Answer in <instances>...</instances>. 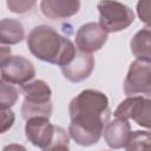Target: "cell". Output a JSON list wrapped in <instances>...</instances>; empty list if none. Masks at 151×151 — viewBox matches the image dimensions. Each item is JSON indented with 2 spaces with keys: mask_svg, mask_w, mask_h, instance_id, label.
<instances>
[{
  "mask_svg": "<svg viewBox=\"0 0 151 151\" xmlns=\"http://www.w3.org/2000/svg\"><path fill=\"white\" fill-rule=\"evenodd\" d=\"M2 151H27L25 146L20 145V144H15V143H12V144H8L6 145Z\"/></svg>",
  "mask_w": 151,
  "mask_h": 151,
  "instance_id": "21",
  "label": "cell"
},
{
  "mask_svg": "<svg viewBox=\"0 0 151 151\" xmlns=\"http://www.w3.org/2000/svg\"><path fill=\"white\" fill-rule=\"evenodd\" d=\"M55 126L57 125L50 123V118H45V117L32 118L26 120L25 136L32 145L40 147L44 151L51 145V143L54 139Z\"/></svg>",
  "mask_w": 151,
  "mask_h": 151,
  "instance_id": "9",
  "label": "cell"
},
{
  "mask_svg": "<svg viewBox=\"0 0 151 151\" xmlns=\"http://www.w3.org/2000/svg\"><path fill=\"white\" fill-rule=\"evenodd\" d=\"M19 98V90L15 87V85L0 81V107L1 110L11 109Z\"/></svg>",
  "mask_w": 151,
  "mask_h": 151,
  "instance_id": "16",
  "label": "cell"
},
{
  "mask_svg": "<svg viewBox=\"0 0 151 151\" xmlns=\"http://www.w3.org/2000/svg\"><path fill=\"white\" fill-rule=\"evenodd\" d=\"M116 118L132 119L139 126L151 130V99L146 97H127L114 111Z\"/></svg>",
  "mask_w": 151,
  "mask_h": 151,
  "instance_id": "6",
  "label": "cell"
},
{
  "mask_svg": "<svg viewBox=\"0 0 151 151\" xmlns=\"http://www.w3.org/2000/svg\"><path fill=\"white\" fill-rule=\"evenodd\" d=\"M6 6L7 8L13 12V13H18V14H21V13H26L28 11H31L34 6H35V1H32V0H7L6 1Z\"/></svg>",
  "mask_w": 151,
  "mask_h": 151,
  "instance_id": "18",
  "label": "cell"
},
{
  "mask_svg": "<svg viewBox=\"0 0 151 151\" xmlns=\"http://www.w3.org/2000/svg\"><path fill=\"white\" fill-rule=\"evenodd\" d=\"M110 114L105 93L91 88L81 91L68 105L70 137L80 146L97 144L109 123Z\"/></svg>",
  "mask_w": 151,
  "mask_h": 151,
  "instance_id": "1",
  "label": "cell"
},
{
  "mask_svg": "<svg viewBox=\"0 0 151 151\" xmlns=\"http://www.w3.org/2000/svg\"><path fill=\"white\" fill-rule=\"evenodd\" d=\"M70 133L61 126H55L54 139L44 151H70Z\"/></svg>",
  "mask_w": 151,
  "mask_h": 151,
  "instance_id": "17",
  "label": "cell"
},
{
  "mask_svg": "<svg viewBox=\"0 0 151 151\" xmlns=\"http://www.w3.org/2000/svg\"><path fill=\"white\" fill-rule=\"evenodd\" d=\"M25 38V29L19 20L4 18L0 22V42L1 45H15Z\"/></svg>",
  "mask_w": 151,
  "mask_h": 151,
  "instance_id": "14",
  "label": "cell"
},
{
  "mask_svg": "<svg viewBox=\"0 0 151 151\" xmlns=\"http://www.w3.org/2000/svg\"><path fill=\"white\" fill-rule=\"evenodd\" d=\"M35 77L32 61L24 55H9L1 61V80L13 85H25Z\"/></svg>",
  "mask_w": 151,
  "mask_h": 151,
  "instance_id": "7",
  "label": "cell"
},
{
  "mask_svg": "<svg viewBox=\"0 0 151 151\" xmlns=\"http://www.w3.org/2000/svg\"><path fill=\"white\" fill-rule=\"evenodd\" d=\"M126 151H151V132L133 131Z\"/></svg>",
  "mask_w": 151,
  "mask_h": 151,
  "instance_id": "15",
  "label": "cell"
},
{
  "mask_svg": "<svg viewBox=\"0 0 151 151\" xmlns=\"http://www.w3.org/2000/svg\"><path fill=\"white\" fill-rule=\"evenodd\" d=\"M123 88L127 97H151V63L133 60L129 66Z\"/></svg>",
  "mask_w": 151,
  "mask_h": 151,
  "instance_id": "5",
  "label": "cell"
},
{
  "mask_svg": "<svg viewBox=\"0 0 151 151\" xmlns=\"http://www.w3.org/2000/svg\"><path fill=\"white\" fill-rule=\"evenodd\" d=\"M14 112L11 109L1 110V124H0V132L5 133L7 130H9L14 124Z\"/></svg>",
  "mask_w": 151,
  "mask_h": 151,
  "instance_id": "20",
  "label": "cell"
},
{
  "mask_svg": "<svg viewBox=\"0 0 151 151\" xmlns=\"http://www.w3.org/2000/svg\"><path fill=\"white\" fill-rule=\"evenodd\" d=\"M94 68V58L90 53L81 52L77 50V53L73 60L60 67L61 73L65 79L71 83H80L87 79Z\"/></svg>",
  "mask_w": 151,
  "mask_h": 151,
  "instance_id": "10",
  "label": "cell"
},
{
  "mask_svg": "<svg viewBox=\"0 0 151 151\" xmlns=\"http://www.w3.org/2000/svg\"><path fill=\"white\" fill-rule=\"evenodd\" d=\"M103 136L109 147L113 150L123 149L127 146L132 137V129L129 120L116 118L106 124Z\"/></svg>",
  "mask_w": 151,
  "mask_h": 151,
  "instance_id": "11",
  "label": "cell"
},
{
  "mask_svg": "<svg viewBox=\"0 0 151 151\" xmlns=\"http://www.w3.org/2000/svg\"><path fill=\"white\" fill-rule=\"evenodd\" d=\"M28 51L39 60L58 65L70 64L76 53V45L55 28L47 25H38L31 29L26 38Z\"/></svg>",
  "mask_w": 151,
  "mask_h": 151,
  "instance_id": "2",
  "label": "cell"
},
{
  "mask_svg": "<svg viewBox=\"0 0 151 151\" xmlns=\"http://www.w3.org/2000/svg\"><path fill=\"white\" fill-rule=\"evenodd\" d=\"M20 92L24 96L20 112L25 120L37 117H51L53 111V104L51 100L52 90L45 80L35 79L29 81L21 86Z\"/></svg>",
  "mask_w": 151,
  "mask_h": 151,
  "instance_id": "3",
  "label": "cell"
},
{
  "mask_svg": "<svg viewBox=\"0 0 151 151\" xmlns=\"http://www.w3.org/2000/svg\"><path fill=\"white\" fill-rule=\"evenodd\" d=\"M107 32L99 22H87L81 25L76 33L77 50L92 54L99 51L107 41Z\"/></svg>",
  "mask_w": 151,
  "mask_h": 151,
  "instance_id": "8",
  "label": "cell"
},
{
  "mask_svg": "<svg viewBox=\"0 0 151 151\" xmlns=\"http://www.w3.org/2000/svg\"><path fill=\"white\" fill-rule=\"evenodd\" d=\"M99 25L107 33H116L126 29L134 20L132 9L118 1H99Z\"/></svg>",
  "mask_w": 151,
  "mask_h": 151,
  "instance_id": "4",
  "label": "cell"
},
{
  "mask_svg": "<svg viewBox=\"0 0 151 151\" xmlns=\"http://www.w3.org/2000/svg\"><path fill=\"white\" fill-rule=\"evenodd\" d=\"M136 9L140 21L144 22L146 27H151V0L138 1Z\"/></svg>",
  "mask_w": 151,
  "mask_h": 151,
  "instance_id": "19",
  "label": "cell"
},
{
  "mask_svg": "<svg viewBox=\"0 0 151 151\" xmlns=\"http://www.w3.org/2000/svg\"><path fill=\"white\" fill-rule=\"evenodd\" d=\"M80 6L78 0H44L40 2V11L51 20H61L77 14Z\"/></svg>",
  "mask_w": 151,
  "mask_h": 151,
  "instance_id": "12",
  "label": "cell"
},
{
  "mask_svg": "<svg viewBox=\"0 0 151 151\" xmlns=\"http://www.w3.org/2000/svg\"><path fill=\"white\" fill-rule=\"evenodd\" d=\"M130 50L137 60L151 63V27H144L132 37Z\"/></svg>",
  "mask_w": 151,
  "mask_h": 151,
  "instance_id": "13",
  "label": "cell"
}]
</instances>
